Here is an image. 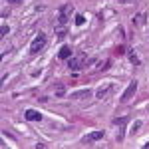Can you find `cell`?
<instances>
[{
	"label": "cell",
	"mask_w": 149,
	"mask_h": 149,
	"mask_svg": "<svg viewBox=\"0 0 149 149\" xmlns=\"http://www.w3.org/2000/svg\"><path fill=\"white\" fill-rule=\"evenodd\" d=\"M90 95H92V92H90V90H80V92L72 93V97H74V100H88Z\"/></svg>",
	"instance_id": "9c48e42d"
},
{
	"label": "cell",
	"mask_w": 149,
	"mask_h": 149,
	"mask_svg": "<svg viewBox=\"0 0 149 149\" xmlns=\"http://www.w3.org/2000/svg\"><path fill=\"white\" fill-rule=\"evenodd\" d=\"M135 90H137V81L133 80L129 86L125 88V92H123V95H121V103H125V102H129L131 97H133V93H135Z\"/></svg>",
	"instance_id": "3957f363"
},
{
	"label": "cell",
	"mask_w": 149,
	"mask_h": 149,
	"mask_svg": "<svg viewBox=\"0 0 149 149\" xmlns=\"http://www.w3.org/2000/svg\"><path fill=\"white\" fill-rule=\"evenodd\" d=\"M127 121H129V117H127V115H125V117H115V119H113L115 125H125Z\"/></svg>",
	"instance_id": "4fadbf2b"
},
{
	"label": "cell",
	"mask_w": 149,
	"mask_h": 149,
	"mask_svg": "<svg viewBox=\"0 0 149 149\" xmlns=\"http://www.w3.org/2000/svg\"><path fill=\"white\" fill-rule=\"evenodd\" d=\"M103 135H105V131H92L90 135H86L84 137V143H93V141H100V139H103Z\"/></svg>",
	"instance_id": "5b68a950"
},
{
	"label": "cell",
	"mask_w": 149,
	"mask_h": 149,
	"mask_svg": "<svg viewBox=\"0 0 149 149\" xmlns=\"http://www.w3.org/2000/svg\"><path fill=\"white\" fill-rule=\"evenodd\" d=\"M46 46V34H38L34 38V42L30 44V54H38V52H42Z\"/></svg>",
	"instance_id": "6da1fadb"
},
{
	"label": "cell",
	"mask_w": 149,
	"mask_h": 149,
	"mask_svg": "<svg viewBox=\"0 0 149 149\" xmlns=\"http://www.w3.org/2000/svg\"><path fill=\"white\" fill-rule=\"evenodd\" d=\"M58 58H60V60H70V58H72V48L64 46L60 52H58Z\"/></svg>",
	"instance_id": "ba28073f"
},
{
	"label": "cell",
	"mask_w": 149,
	"mask_h": 149,
	"mask_svg": "<svg viewBox=\"0 0 149 149\" xmlns=\"http://www.w3.org/2000/svg\"><path fill=\"white\" fill-rule=\"evenodd\" d=\"M8 32H10V30H8V26H6V24H4V26H2V32H0V36H2V38H4V36L8 34Z\"/></svg>",
	"instance_id": "2e32d148"
},
{
	"label": "cell",
	"mask_w": 149,
	"mask_h": 149,
	"mask_svg": "<svg viewBox=\"0 0 149 149\" xmlns=\"http://www.w3.org/2000/svg\"><path fill=\"white\" fill-rule=\"evenodd\" d=\"M133 24H135V26H143V24H145V14H143V12H139L137 16L133 18Z\"/></svg>",
	"instance_id": "8fae6325"
},
{
	"label": "cell",
	"mask_w": 149,
	"mask_h": 149,
	"mask_svg": "<svg viewBox=\"0 0 149 149\" xmlns=\"http://www.w3.org/2000/svg\"><path fill=\"white\" fill-rule=\"evenodd\" d=\"M123 139V127H119V131H117V141H121Z\"/></svg>",
	"instance_id": "ac0fdd59"
},
{
	"label": "cell",
	"mask_w": 149,
	"mask_h": 149,
	"mask_svg": "<svg viewBox=\"0 0 149 149\" xmlns=\"http://www.w3.org/2000/svg\"><path fill=\"white\" fill-rule=\"evenodd\" d=\"M72 12H74V6H72V4H64V6L60 8V14H58V24L64 26V24L68 22V18H70Z\"/></svg>",
	"instance_id": "7a4b0ae2"
},
{
	"label": "cell",
	"mask_w": 149,
	"mask_h": 149,
	"mask_svg": "<svg viewBox=\"0 0 149 149\" xmlns=\"http://www.w3.org/2000/svg\"><path fill=\"white\" fill-rule=\"evenodd\" d=\"M139 127H141V119H135V121H133V127L129 129V131H131V135H135V133H137Z\"/></svg>",
	"instance_id": "7c38bea8"
},
{
	"label": "cell",
	"mask_w": 149,
	"mask_h": 149,
	"mask_svg": "<svg viewBox=\"0 0 149 149\" xmlns=\"http://www.w3.org/2000/svg\"><path fill=\"white\" fill-rule=\"evenodd\" d=\"M81 24H84V16L78 14V16H76V26H81Z\"/></svg>",
	"instance_id": "9a60e30c"
},
{
	"label": "cell",
	"mask_w": 149,
	"mask_h": 149,
	"mask_svg": "<svg viewBox=\"0 0 149 149\" xmlns=\"http://www.w3.org/2000/svg\"><path fill=\"white\" fill-rule=\"evenodd\" d=\"M56 95L58 97H64L66 95V88L64 86H56Z\"/></svg>",
	"instance_id": "5bb4252c"
},
{
	"label": "cell",
	"mask_w": 149,
	"mask_h": 149,
	"mask_svg": "<svg viewBox=\"0 0 149 149\" xmlns=\"http://www.w3.org/2000/svg\"><path fill=\"white\" fill-rule=\"evenodd\" d=\"M24 115H26V119H28V121H40V119H42V113H40V111H36V109H28Z\"/></svg>",
	"instance_id": "52a82bcc"
},
{
	"label": "cell",
	"mask_w": 149,
	"mask_h": 149,
	"mask_svg": "<svg viewBox=\"0 0 149 149\" xmlns=\"http://www.w3.org/2000/svg\"><path fill=\"white\" fill-rule=\"evenodd\" d=\"M113 92V84H109V86H103V88H100L97 92H95V95L100 97V100H103V97H107V93Z\"/></svg>",
	"instance_id": "8992f818"
},
{
	"label": "cell",
	"mask_w": 149,
	"mask_h": 149,
	"mask_svg": "<svg viewBox=\"0 0 149 149\" xmlns=\"http://www.w3.org/2000/svg\"><path fill=\"white\" fill-rule=\"evenodd\" d=\"M68 66L72 72H78V70H81L84 66H86V60H84V56H78V58H70Z\"/></svg>",
	"instance_id": "277c9868"
},
{
	"label": "cell",
	"mask_w": 149,
	"mask_h": 149,
	"mask_svg": "<svg viewBox=\"0 0 149 149\" xmlns=\"http://www.w3.org/2000/svg\"><path fill=\"white\" fill-rule=\"evenodd\" d=\"M117 54H125V48H123V46H117Z\"/></svg>",
	"instance_id": "d6986e66"
},
{
	"label": "cell",
	"mask_w": 149,
	"mask_h": 149,
	"mask_svg": "<svg viewBox=\"0 0 149 149\" xmlns=\"http://www.w3.org/2000/svg\"><path fill=\"white\" fill-rule=\"evenodd\" d=\"M127 54H129V60H131V64H133V66H139V64H141V60H139L137 52H135V50H133V48H131V50H129V52H127Z\"/></svg>",
	"instance_id": "30bf717a"
},
{
	"label": "cell",
	"mask_w": 149,
	"mask_h": 149,
	"mask_svg": "<svg viewBox=\"0 0 149 149\" xmlns=\"http://www.w3.org/2000/svg\"><path fill=\"white\" fill-rule=\"evenodd\" d=\"M8 2H10V4H20L22 0H8Z\"/></svg>",
	"instance_id": "ffe728a7"
},
{
	"label": "cell",
	"mask_w": 149,
	"mask_h": 149,
	"mask_svg": "<svg viewBox=\"0 0 149 149\" xmlns=\"http://www.w3.org/2000/svg\"><path fill=\"white\" fill-rule=\"evenodd\" d=\"M109 66H111V60H105V62H103V66H100V68H102V70H107Z\"/></svg>",
	"instance_id": "e0dca14e"
}]
</instances>
